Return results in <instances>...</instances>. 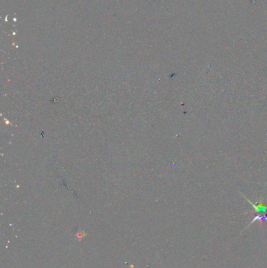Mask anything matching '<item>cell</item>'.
Here are the masks:
<instances>
[{
    "label": "cell",
    "instance_id": "cell-1",
    "mask_svg": "<svg viewBox=\"0 0 267 268\" xmlns=\"http://www.w3.org/2000/svg\"><path fill=\"white\" fill-rule=\"evenodd\" d=\"M242 196H243L244 197H245V199H246V201L248 202V203H250V205H251V206H252L253 208V211L252 212H256V213H267V204H265V203H263L262 202V199H261V201L259 202H256V203H253L252 202H251V201L249 200V199L248 198V197H246V196L243 195L242 194Z\"/></svg>",
    "mask_w": 267,
    "mask_h": 268
},
{
    "label": "cell",
    "instance_id": "cell-2",
    "mask_svg": "<svg viewBox=\"0 0 267 268\" xmlns=\"http://www.w3.org/2000/svg\"><path fill=\"white\" fill-rule=\"evenodd\" d=\"M256 220H259V221H263V220H265V221H267V213H262L259 214V215H256L255 217L252 219V220H251V223H250L249 226L251 224H252L254 222H255Z\"/></svg>",
    "mask_w": 267,
    "mask_h": 268
}]
</instances>
